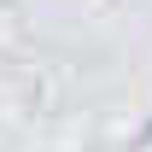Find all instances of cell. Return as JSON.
Returning <instances> with one entry per match:
<instances>
[{"label":"cell","instance_id":"cell-1","mask_svg":"<svg viewBox=\"0 0 152 152\" xmlns=\"http://www.w3.org/2000/svg\"><path fill=\"white\" fill-rule=\"evenodd\" d=\"M140 140H152V117H146V129H140Z\"/></svg>","mask_w":152,"mask_h":152}]
</instances>
